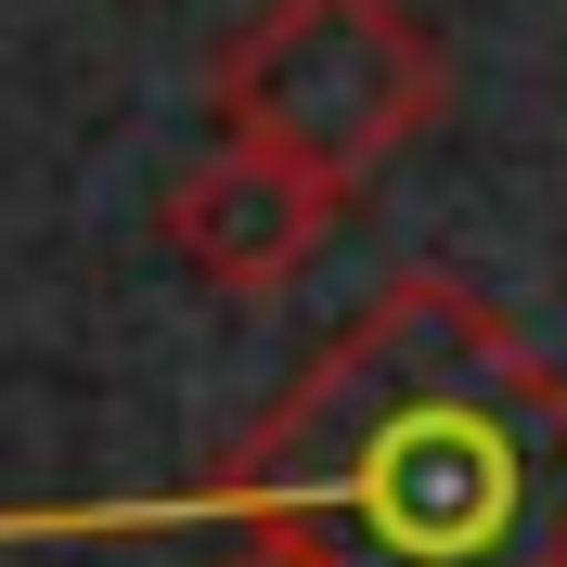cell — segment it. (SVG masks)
I'll return each instance as SVG.
<instances>
[{"instance_id":"1","label":"cell","mask_w":567,"mask_h":567,"mask_svg":"<svg viewBox=\"0 0 567 567\" xmlns=\"http://www.w3.org/2000/svg\"><path fill=\"white\" fill-rule=\"evenodd\" d=\"M155 529H246L322 567H567V374L477 284L400 271Z\"/></svg>"},{"instance_id":"2","label":"cell","mask_w":567,"mask_h":567,"mask_svg":"<svg viewBox=\"0 0 567 567\" xmlns=\"http://www.w3.org/2000/svg\"><path fill=\"white\" fill-rule=\"evenodd\" d=\"M207 116L219 142H258L284 168L361 194L452 116V65L413 0H258L207 65Z\"/></svg>"},{"instance_id":"3","label":"cell","mask_w":567,"mask_h":567,"mask_svg":"<svg viewBox=\"0 0 567 567\" xmlns=\"http://www.w3.org/2000/svg\"><path fill=\"white\" fill-rule=\"evenodd\" d=\"M336 219H349L336 181L284 168V155H258V142H207V155L168 181L155 233H168V258L194 284H219V297H284V284L336 246Z\"/></svg>"},{"instance_id":"4","label":"cell","mask_w":567,"mask_h":567,"mask_svg":"<svg viewBox=\"0 0 567 567\" xmlns=\"http://www.w3.org/2000/svg\"><path fill=\"white\" fill-rule=\"evenodd\" d=\"M233 567H322V555H297V542H246Z\"/></svg>"}]
</instances>
